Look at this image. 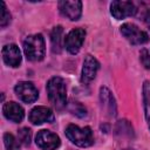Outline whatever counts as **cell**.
Returning a JSON list of instances; mask_svg holds the SVG:
<instances>
[{
  "label": "cell",
  "mask_w": 150,
  "mask_h": 150,
  "mask_svg": "<svg viewBox=\"0 0 150 150\" xmlns=\"http://www.w3.org/2000/svg\"><path fill=\"white\" fill-rule=\"evenodd\" d=\"M47 94L49 102L57 109L62 110L67 105V88L62 77L54 76L47 82Z\"/></svg>",
  "instance_id": "obj_1"
},
{
  "label": "cell",
  "mask_w": 150,
  "mask_h": 150,
  "mask_svg": "<svg viewBox=\"0 0 150 150\" xmlns=\"http://www.w3.org/2000/svg\"><path fill=\"white\" fill-rule=\"evenodd\" d=\"M23 52L29 61H41L46 54V43L41 34H33L23 40Z\"/></svg>",
  "instance_id": "obj_2"
},
{
  "label": "cell",
  "mask_w": 150,
  "mask_h": 150,
  "mask_svg": "<svg viewBox=\"0 0 150 150\" xmlns=\"http://www.w3.org/2000/svg\"><path fill=\"white\" fill-rule=\"evenodd\" d=\"M67 138L74 143L77 146L81 148H87L93 145L94 143V136H93V131L89 127H84V128H80L79 125L75 124H69L66 128L64 131Z\"/></svg>",
  "instance_id": "obj_3"
},
{
  "label": "cell",
  "mask_w": 150,
  "mask_h": 150,
  "mask_svg": "<svg viewBox=\"0 0 150 150\" xmlns=\"http://www.w3.org/2000/svg\"><path fill=\"white\" fill-rule=\"evenodd\" d=\"M121 34L131 45H143L149 41V35L134 23H123L121 26Z\"/></svg>",
  "instance_id": "obj_4"
},
{
  "label": "cell",
  "mask_w": 150,
  "mask_h": 150,
  "mask_svg": "<svg viewBox=\"0 0 150 150\" xmlns=\"http://www.w3.org/2000/svg\"><path fill=\"white\" fill-rule=\"evenodd\" d=\"M110 13L115 19L122 20V19H125V18L136 15L137 7L131 1L115 0L110 4Z\"/></svg>",
  "instance_id": "obj_5"
},
{
  "label": "cell",
  "mask_w": 150,
  "mask_h": 150,
  "mask_svg": "<svg viewBox=\"0 0 150 150\" xmlns=\"http://www.w3.org/2000/svg\"><path fill=\"white\" fill-rule=\"evenodd\" d=\"M84 38H86V30L83 28H74L71 29L64 38V46H66V49L75 55L80 52L82 45H83V41H84Z\"/></svg>",
  "instance_id": "obj_6"
},
{
  "label": "cell",
  "mask_w": 150,
  "mask_h": 150,
  "mask_svg": "<svg viewBox=\"0 0 150 150\" xmlns=\"http://www.w3.org/2000/svg\"><path fill=\"white\" fill-rule=\"evenodd\" d=\"M35 143L41 150H56L61 142L56 134L49 130H40L36 134Z\"/></svg>",
  "instance_id": "obj_7"
},
{
  "label": "cell",
  "mask_w": 150,
  "mask_h": 150,
  "mask_svg": "<svg viewBox=\"0 0 150 150\" xmlns=\"http://www.w3.org/2000/svg\"><path fill=\"white\" fill-rule=\"evenodd\" d=\"M15 94L16 96L25 103H33L38 100L39 97V91L35 88V86L32 82L28 81H21L19 82L15 88Z\"/></svg>",
  "instance_id": "obj_8"
},
{
  "label": "cell",
  "mask_w": 150,
  "mask_h": 150,
  "mask_svg": "<svg viewBox=\"0 0 150 150\" xmlns=\"http://www.w3.org/2000/svg\"><path fill=\"white\" fill-rule=\"evenodd\" d=\"M98 68H100L98 61L93 55L88 54L83 61V67H82V71H81V82L84 84L90 83L96 77Z\"/></svg>",
  "instance_id": "obj_9"
},
{
  "label": "cell",
  "mask_w": 150,
  "mask_h": 150,
  "mask_svg": "<svg viewBox=\"0 0 150 150\" xmlns=\"http://www.w3.org/2000/svg\"><path fill=\"white\" fill-rule=\"evenodd\" d=\"M59 9L63 16L71 21H76L82 14V2L81 1H59Z\"/></svg>",
  "instance_id": "obj_10"
},
{
  "label": "cell",
  "mask_w": 150,
  "mask_h": 150,
  "mask_svg": "<svg viewBox=\"0 0 150 150\" xmlns=\"http://www.w3.org/2000/svg\"><path fill=\"white\" fill-rule=\"evenodd\" d=\"M100 101H101V107L102 110L104 111L105 115L109 117L116 116L117 112V107H116V101L111 91L107 87H101L100 89Z\"/></svg>",
  "instance_id": "obj_11"
},
{
  "label": "cell",
  "mask_w": 150,
  "mask_h": 150,
  "mask_svg": "<svg viewBox=\"0 0 150 150\" xmlns=\"http://www.w3.org/2000/svg\"><path fill=\"white\" fill-rule=\"evenodd\" d=\"M29 122H32L35 125L46 123V122H53L54 121V112L48 107H35L30 110L28 115Z\"/></svg>",
  "instance_id": "obj_12"
},
{
  "label": "cell",
  "mask_w": 150,
  "mask_h": 150,
  "mask_svg": "<svg viewBox=\"0 0 150 150\" xmlns=\"http://www.w3.org/2000/svg\"><path fill=\"white\" fill-rule=\"evenodd\" d=\"M1 54H2L4 62L9 67L16 68L21 63V59H22L21 57V52H20L19 47L14 43H9V45L4 46L2 50H1Z\"/></svg>",
  "instance_id": "obj_13"
},
{
  "label": "cell",
  "mask_w": 150,
  "mask_h": 150,
  "mask_svg": "<svg viewBox=\"0 0 150 150\" xmlns=\"http://www.w3.org/2000/svg\"><path fill=\"white\" fill-rule=\"evenodd\" d=\"M2 114L8 120V121H12L14 123H19L23 120L25 117V110L23 108L16 103V102H7L4 104L2 107Z\"/></svg>",
  "instance_id": "obj_14"
},
{
  "label": "cell",
  "mask_w": 150,
  "mask_h": 150,
  "mask_svg": "<svg viewBox=\"0 0 150 150\" xmlns=\"http://www.w3.org/2000/svg\"><path fill=\"white\" fill-rule=\"evenodd\" d=\"M63 35V28L62 26H55L50 34V42H52V50L53 53L60 54L62 52V39Z\"/></svg>",
  "instance_id": "obj_15"
},
{
  "label": "cell",
  "mask_w": 150,
  "mask_h": 150,
  "mask_svg": "<svg viewBox=\"0 0 150 150\" xmlns=\"http://www.w3.org/2000/svg\"><path fill=\"white\" fill-rule=\"evenodd\" d=\"M143 102H144V115L150 130V81H144L143 83Z\"/></svg>",
  "instance_id": "obj_16"
},
{
  "label": "cell",
  "mask_w": 150,
  "mask_h": 150,
  "mask_svg": "<svg viewBox=\"0 0 150 150\" xmlns=\"http://www.w3.org/2000/svg\"><path fill=\"white\" fill-rule=\"evenodd\" d=\"M115 134L118 136H127V137H134V129L132 125L127 120H121L116 123L115 127Z\"/></svg>",
  "instance_id": "obj_17"
},
{
  "label": "cell",
  "mask_w": 150,
  "mask_h": 150,
  "mask_svg": "<svg viewBox=\"0 0 150 150\" xmlns=\"http://www.w3.org/2000/svg\"><path fill=\"white\" fill-rule=\"evenodd\" d=\"M68 109H69V111L73 114V115H75V116H77V117H80V118H82V117H84L86 115H87V109L82 105V103H80V102H70V104L68 105Z\"/></svg>",
  "instance_id": "obj_18"
},
{
  "label": "cell",
  "mask_w": 150,
  "mask_h": 150,
  "mask_svg": "<svg viewBox=\"0 0 150 150\" xmlns=\"http://www.w3.org/2000/svg\"><path fill=\"white\" fill-rule=\"evenodd\" d=\"M30 139H32V131L28 128H21L18 131V141L20 144L27 146L30 144Z\"/></svg>",
  "instance_id": "obj_19"
},
{
  "label": "cell",
  "mask_w": 150,
  "mask_h": 150,
  "mask_svg": "<svg viewBox=\"0 0 150 150\" xmlns=\"http://www.w3.org/2000/svg\"><path fill=\"white\" fill-rule=\"evenodd\" d=\"M11 22V14L7 11L6 4L4 1H0V26L6 27Z\"/></svg>",
  "instance_id": "obj_20"
},
{
  "label": "cell",
  "mask_w": 150,
  "mask_h": 150,
  "mask_svg": "<svg viewBox=\"0 0 150 150\" xmlns=\"http://www.w3.org/2000/svg\"><path fill=\"white\" fill-rule=\"evenodd\" d=\"M4 143H5V146H6V150H20L18 141L9 132H6L4 135Z\"/></svg>",
  "instance_id": "obj_21"
},
{
  "label": "cell",
  "mask_w": 150,
  "mask_h": 150,
  "mask_svg": "<svg viewBox=\"0 0 150 150\" xmlns=\"http://www.w3.org/2000/svg\"><path fill=\"white\" fill-rule=\"evenodd\" d=\"M139 61L145 69H150V54L146 49H142L139 53Z\"/></svg>",
  "instance_id": "obj_22"
},
{
  "label": "cell",
  "mask_w": 150,
  "mask_h": 150,
  "mask_svg": "<svg viewBox=\"0 0 150 150\" xmlns=\"http://www.w3.org/2000/svg\"><path fill=\"white\" fill-rule=\"evenodd\" d=\"M145 23H146V26L150 28V12H148V14L145 15Z\"/></svg>",
  "instance_id": "obj_23"
},
{
  "label": "cell",
  "mask_w": 150,
  "mask_h": 150,
  "mask_svg": "<svg viewBox=\"0 0 150 150\" xmlns=\"http://www.w3.org/2000/svg\"><path fill=\"white\" fill-rule=\"evenodd\" d=\"M123 150H135V149H130V148H128V149H123Z\"/></svg>",
  "instance_id": "obj_24"
}]
</instances>
